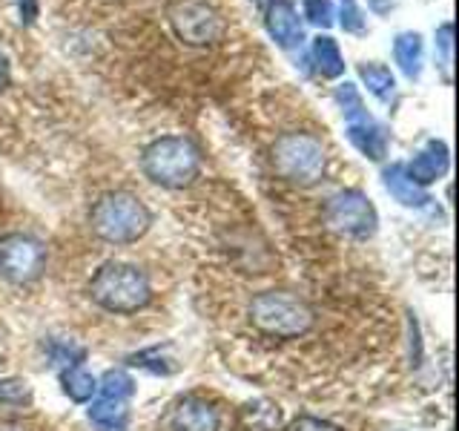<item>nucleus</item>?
<instances>
[{"label": "nucleus", "mask_w": 459, "mask_h": 431, "mask_svg": "<svg viewBox=\"0 0 459 431\" xmlns=\"http://www.w3.org/2000/svg\"><path fill=\"white\" fill-rule=\"evenodd\" d=\"M250 322L270 339H299L316 322V313L305 299L287 291H264L250 302Z\"/></svg>", "instance_id": "1"}, {"label": "nucleus", "mask_w": 459, "mask_h": 431, "mask_svg": "<svg viewBox=\"0 0 459 431\" xmlns=\"http://www.w3.org/2000/svg\"><path fill=\"white\" fill-rule=\"evenodd\" d=\"M90 222L98 239L109 244H129L147 233L152 216L147 205L133 193H107L95 201Z\"/></svg>", "instance_id": "2"}, {"label": "nucleus", "mask_w": 459, "mask_h": 431, "mask_svg": "<svg viewBox=\"0 0 459 431\" xmlns=\"http://www.w3.org/2000/svg\"><path fill=\"white\" fill-rule=\"evenodd\" d=\"M90 294L100 308L109 313H135L147 308L152 296L150 279L135 265L107 262L100 265L90 282Z\"/></svg>", "instance_id": "3"}, {"label": "nucleus", "mask_w": 459, "mask_h": 431, "mask_svg": "<svg viewBox=\"0 0 459 431\" xmlns=\"http://www.w3.org/2000/svg\"><path fill=\"white\" fill-rule=\"evenodd\" d=\"M141 167L147 179L161 187H186L193 184L201 170V153L190 138L167 136L152 141L141 155Z\"/></svg>", "instance_id": "4"}, {"label": "nucleus", "mask_w": 459, "mask_h": 431, "mask_svg": "<svg viewBox=\"0 0 459 431\" xmlns=\"http://www.w3.org/2000/svg\"><path fill=\"white\" fill-rule=\"evenodd\" d=\"M273 167L281 179L310 187L325 176V147L310 133H287L273 144Z\"/></svg>", "instance_id": "5"}, {"label": "nucleus", "mask_w": 459, "mask_h": 431, "mask_svg": "<svg viewBox=\"0 0 459 431\" xmlns=\"http://www.w3.org/2000/svg\"><path fill=\"white\" fill-rule=\"evenodd\" d=\"M336 101L344 112V121H348V138L353 141V147L359 153H365L373 162H379L387 153V133L373 121V115L365 110L362 95L353 84H342L336 90Z\"/></svg>", "instance_id": "6"}, {"label": "nucleus", "mask_w": 459, "mask_h": 431, "mask_svg": "<svg viewBox=\"0 0 459 431\" xmlns=\"http://www.w3.org/2000/svg\"><path fill=\"white\" fill-rule=\"evenodd\" d=\"M327 224L336 230V233H344L351 239H370L377 233L379 216L377 207L370 205V198L359 190H344L336 193L327 201Z\"/></svg>", "instance_id": "7"}, {"label": "nucleus", "mask_w": 459, "mask_h": 431, "mask_svg": "<svg viewBox=\"0 0 459 431\" xmlns=\"http://www.w3.org/2000/svg\"><path fill=\"white\" fill-rule=\"evenodd\" d=\"M169 23L181 40L193 47L212 43L221 32V21L207 0H172L169 4Z\"/></svg>", "instance_id": "8"}, {"label": "nucleus", "mask_w": 459, "mask_h": 431, "mask_svg": "<svg viewBox=\"0 0 459 431\" xmlns=\"http://www.w3.org/2000/svg\"><path fill=\"white\" fill-rule=\"evenodd\" d=\"M43 265H47V251L32 236L12 233L0 239V273L12 282H32L40 277Z\"/></svg>", "instance_id": "9"}, {"label": "nucleus", "mask_w": 459, "mask_h": 431, "mask_svg": "<svg viewBox=\"0 0 459 431\" xmlns=\"http://www.w3.org/2000/svg\"><path fill=\"white\" fill-rule=\"evenodd\" d=\"M219 411L201 397H184L167 417V431H219Z\"/></svg>", "instance_id": "10"}, {"label": "nucleus", "mask_w": 459, "mask_h": 431, "mask_svg": "<svg viewBox=\"0 0 459 431\" xmlns=\"http://www.w3.org/2000/svg\"><path fill=\"white\" fill-rule=\"evenodd\" d=\"M267 32L270 38L279 43L281 49H296L301 47L305 40V32H301V21L296 14V6L290 0H276L270 9H267Z\"/></svg>", "instance_id": "11"}, {"label": "nucleus", "mask_w": 459, "mask_h": 431, "mask_svg": "<svg viewBox=\"0 0 459 431\" xmlns=\"http://www.w3.org/2000/svg\"><path fill=\"white\" fill-rule=\"evenodd\" d=\"M405 170H408V176L420 187L442 179L445 172H448V147H445L442 141H430L428 147L420 155H416Z\"/></svg>", "instance_id": "12"}, {"label": "nucleus", "mask_w": 459, "mask_h": 431, "mask_svg": "<svg viewBox=\"0 0 459 431\" xmlns=\"http://www.w3.org/2000/svg\"><path fill=\"white\" fill-rule=\"evenodd\" d=\"M385 187L391 190V196L399 205H405V207H422L425 201H430L422 187L408 176L405 164H394L385 170Z\"/></svg>", "instance_id": "13"}, {"label": "nucleus", "mask_w": 459, "mask_h": 431, "mask_svg": "<svg viewBox=\"0 0 459 431\" xmlns=\"http://www.w3.org/2000/svg\"><path fill=\"white\" fill-rule=\"evenodd\" d=\"M92 423H98L107 431H121L126 426L129 417V397H112V394H100L92 409H90Z\"/></svg>", "instance_id": "14"}, {"label": "nucleus", "mask_w": 459, "mask_h": 431, "mask_svg": "<svg viewBox=\"0 0 459 431\" xmlns=\"http://www.w3.org/2000/svg\"><path fill=\"white\" fill-rule=\"evenodd\" d=\"M394 55L399 69L405 72L408 78H420L422 72V38L416 32H402L394 40Z\"/></svg>", "instance_id": "15"}, {"label": "nucleus", "mask_w": 459, "mask_h": 431, "mask_svg": "<svg viewBox=\"0 0 459 431\" xmlns=\"http://www.w3.org/2000/svg\"><path fill=\"white\" fill-rule=\"evenodd\" d=\"M313 61H316V69H319L325 78H339L344 72V61H342V52L336 47V40L327 38V35H319L313 40Z\"/></svg>", "instance_id": "16"}, {"label": "nucleus", "mask_w": 459, "mask_h": 431, "mask_svg": "<svg viewBox=\"0 0 459 431\" xmlns=\"http://www.w3.org/2000/svg\"><path fill=\"white\" fill-rule=\"evenodd\" d=\"M61 383H64V391L75 402H86V400H92L98 394V380L92 377L90 371H83L78 365L75 368H64Z\"/></svg>", "instance_id": "17"}, {"label": "nucleus", "mask_w": 459, "mask_h": 431, "mask_svg": "<svg viewBox=\"0 0 459 431\" xmlns=\"http://www.w3.org/2000/svg\"><path fill=\"white\" fill-rule=\"evenodd\" d=\"M244 423L250 431H276L281 428V411L273 402H250L244 409Z\"/></svg>", "instance_id": "18"}, {"label": "nucleus", "mask_w": 459, "mask_h": 431, "mask_svg": "<svg viewBox=\"0 0 459 431\" xmlns=\"http://www.w3.org/2000/svg\"><path fill=\"white\" fill-rule=\"evenodd\" d=\"M359 75H362L365 86L379 101H387V98L394 95L396 81H394L391 69H387V66H382V64H362V66H359Z\"/></svg>", "instance_id": "19"}, {"label": "nucleus", "mask_w": 459, "mask_h": 431, "mask_svg": "<svg viewBox=\"0 0 459 431\" xmlns=\"http://www.w3.org/2000/svg\"><path fill=\"white\" fill-rule=\"evenodd\" d=\"M454 26L451 23H442L439 32H437V49L442 52L439 64L445 69V78H451V64H454Z\"/></svg>", "instance_id": "20"}, {"label": "nucleus", "mask_w": 459, "mask_h": 431, "mask_svg": "<svg viewBox=\"0 0 459 431\" xmlns=\"http://www.w3.org/2000/svg\"><path fill=\"white\" fill-rule=\"evenodd\" d=\"M305 18L313 26L333 23V0H305Z\"/></svg>", "instance_id": "21"}, {"label": "nucleus", "mask_w": 459, "mask_h": 431, "mask_svg": "<svg viewBox=\"0 0 459 431\" xmlns=\"http://www.w3.org/2000/svg\"><path fill=\"white\" fill-rule=\"evenodd\" d=\"M52 359L57 365H64V368H75L81 359H83V348L81 345H72V342H61L57 339L52 345Z\"/></svg>", "instance_id": "22"}, {"label": "nucleus", "mask_w": 459, "mask_h": 431, "mask_svg": "<svg viewBox=\"0 0 459 431\" xmlns=\"http://www.w3.org/2000/svg\"><path fill=\"white\" fill-rule=\"evenodd\" d=\"M342 29L344 32H362L365 14L356 6V0H342Z\"/></svg>", "instance_id": "23"}, {"label": "nucleus", "mask_w": 459, "mask_h": 431, "mask_svg": "<svg viewBox=\"0 0 459 431\" xmlns=\"http://www.w3.org/2000/svg\"><path fill=\"white\" fill-rule=\"evenodd\" d=\"M29 400V385L23 380H0V402Z\"/></svg>", "instance_id": "24"}, {"label": "nucleus", "mask_w": 459, "mask_h": 431, "mask_svg": "<svg viewBox=\"0 0 459 431\" xmlns=\"http://www.w3.org/2000/svg\"><path fill=\"white\" fill-rule=\"evenodd\" d=\"M287 431H339V428L319 420V417H296Z\"/></svg>", "instance_id": "25"}, {"label": "nucleus", "mask_w": 459, "mask_h": 431, "mask_svg": "<svg viewBox=\"0 0 459 431\" xmlns=\"http://www.w3.org/2000/svg\"><path fill=\"white\" fill-rule=\"evenodd\" d=\"M18 12H21V21L23 23H35V18H38V4H35V0H18Z\"/></svg>", "instance_id": "26"}, {"label": "nucleus", "mask_w": 459, "mask_h": 431, "mask_svg": "<svg viewBox=\"0 0 459 431\" xmlns=\"http://www.w3.org/2000/svg\"><path fill=\"white\" fill-rule=\"evenodd\" d=\"M6 81H9V61H6V55L0 52V90L6 86Z\"/></svg>", "instance_id": "27"}]
</instances>
